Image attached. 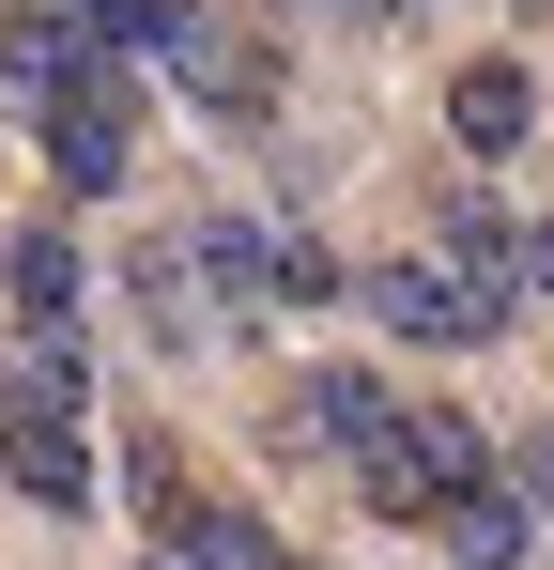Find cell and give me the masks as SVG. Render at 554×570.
Listing matches in <instances>:
<instances>
[{
    "label": "cell",
    "instance_id": "8992f818",
    "mask_svg": "<svg viewBox=\"0 0 554 570\" xmlns=\"http://www.w3.org/2000/svg\"><path fill=\"white\" fill-rule=\"evenodd\" d=\"M0 293H16V324H31V340H62V355H78L92 278H78V247H62V216H16V232H0Z\"/></svg>",
    "mask_w": 554,
    "mask_h": 570
},
{
    "label": "cell",
    "instance_id": "8fae6325",
    "mask_svg": "<svg viewBox=\"0 0 554 570\" xmlns=\"http://www.w3.org/2000/svg\"><path fill=\"white\" fill-rule=\"evenodd\" d=\"M524 62H462V94H447V124H462V155H508V139H524Z\"/></svg>",
    "mask_w": 554,
    "mask_h": 570
},
{
    "label": "cell",
    "instance_id": "30bf717a",
    "mask_svg": "<svg viewBox=\"0 0 554 570\" xmlns=\"http://www.w3.org/2000/svg\"><path fill=\"white\" fill-rule=\"evenodd\" d=\"M432 247H447V263H477V278H524V232L493 216V186H477V170L432 200Z\"/></svg>",
    "mask_w": 554,
    "mask_h": 570
},
{
    "label": "cell",
    "instance_id": "5bb4252c",
    "mask_svg": "<svg viewBox=\"0 0 554 570\" xmlns=\"http://www.w3.org/2000/svg\"><path fill=\"white\" fill-rule=\"evenodd\" d=\"M62 16H78L92 47H123V62H139V47H170V0H62Z\"/></svg>",
    "mask_w": 554,
    "mask_h": 570
},
{
    "label": "cell",
    "instance_id": "ac0fdd59",
    "mask_svg": "<svg viewBox=\"0 0 554 570\" xmlns=\"http://www.w3.org/2000/svg\"><path fill=\"white\" fill-rule=\"evenodd\" d=\"M540 16H554V0H540Z\"/></svg>",
    "mask_w": 554,
    "mask_h": 570
},
{
    "label": "cell",
    "instance_id": "ba28073f",
    "mask_svg": "<svg viewBox=\"0 0 554 570\" xmlns=\"http://www.w3.org/2000/svg\"><path fill=\"white\" fill-rule=\"evenodd\" d=\"M369 416H385V385H355V371H293L263 432L293 448V463H355V432H369Z\"/></svg>",
    "mask_w": 554,
    "mask_h": 570
},
{
    "label": "cell",
    "instance_id": "2e32d148",
    "mask_svg": "<svg viewBox=\"0 0 554 570\" xmlns=\"http://www.w3.org/2000/svg\"><path fill=\"white\" fill-rule=\"evenodd\" d=\"M524 278H540V293H554V232H524Z\"/></svg>",
    "mask_w": 554,
    "mask_h": 570
},
{
    "label": "cell",
    "instance_id": "7a4b0ae2",
    "mask_svg": "<svg viewBox=\"0 0 554 570\" xmlns=\"http://www.w3.org/2000/svg\"><path fill=\"white\" fill-rule=\"evenodd\" d=\"M462 478H493V448H477L462 401H385V416L355 432V493L385 509V524H432Z\"/></svg>",
    "mask_w": 554,
    "mask_h": 570
},
{
    "label": "cell",
    "instance_id": "9a60e30c",
    "mask_svg": "<svg viewBox=\"0 0 554 570\" xmlns=\"http://www.w3.org/2000/svg\"><path fill=\"white\" fill-rule=\"evenodd\" d=\"M524 509H554V432H524Z\"/></svg>",
    "mask_w": 554,
    "mask_h": 570
},
{
    "label": "cell",
    "instance_id": "52a82bcc",
    "mask_svg": "<svg viewBox=\"0 0 554 570\" xmlns=\"http://www.w3.org/2000/svg\"><path fill=\"white\" fill-rule=\"evenodd\" d=\"M185 263H200V293H216L231 324H247V308H293V232H263V216H200Z\"/></svg>",
    "mask_w": 554,
    "mask_h": 570
},
{
    "label": "cell",
    "instance_id": "277c9868",
    "mask_svg": "<svg viewBox=\"0 0 554 570\" xmlns=\"http://www.w3.org/2000/svg\"><path fill=\"white\" fill-rule=\"evenodd\" d=\"M355 293H369L385 340H432V355H477V340L508 324V278H477V263H447V247H432V263H385V278H355Z\"/></svg>",
    "mask_w": 554,
    "mask_h": 570
},
{
    "label": "cell",
    "instance_id": "5b68a950",
    "mask_svg": "<svg viewBox=\"0 0 554 570\" xmlns=\"http://www.w3.org/2000/svg\"><path fill=\"white\" fill-rule=\"evenodd\" d=\"M155 62H170V78L216 108V124H263V108H277V62L231 31V16H185V0H170V47H155Z\"/></svg>",
    "mask_w": 554,
    "mask_h": 570
},
{
    "label": "cell",
    "instance_id": "e0dca14e",
    "mask_svg": "<svg viewBox=\"0 0 554 570\" xmlns=\"http://www.w3.org/2000/svg\"><path fill=\"white\" fill-rule=\"evenodd\" d=\"M139 570H200V556H185V540H170V556H139Z\"/></svg>",
    "mask_w": 554,
    "mask_h": 570
},
{
    "label": "cell",
    "instance_id": "4fadbf2b",
    "mask_svg": "<svg viewBox=\"0 0 554 570\" xmlns=\"http://www.w3.org/2000/svg\"><path fill=\"white\" fill-rule=\"evenodd\" d=\"M139 324H155V355L200 340V263H185V232H170V247H139Z\"/></svg>",
    "mask_w": 554,
    "mask_h": 570
},
{
    "label": "cell",
    "instance_id": "3957f363",
    "mask_svg": "<svg viewBox=\"0 0 554 570\" xmlns=\"http://www.w3.org/2000/svg\"><path fill=\"white\" fill-rule=\"evenodd\" d=\"M31 139H47L62 200H108V186H123V170H139V94H123V47H78V62H62V94L31 108Z\"/></svg>",
    "mask_w": 554,
    "mask_h": 570
},
{
    "label": "cell",
    "instance_id": "7c38bea8",
    "mask_svg": "<svg viewBox=\"0 0 554 570\" xmlns=\"http://www.w3.org/2000/svg\"><path fill=\"white\" fill-rule=\"evenodd\" d=\"M170 540H185L200 570H308L277 524H247V509H170Z\"/></svg>",
    "mask_w": 554,
    "mask_h": 570
},
{
    "label": "cell",
    "instance_id": "9c48e42d",
    "mask_svg": "<svg viewBox=\"0 0 554 570\" xmlns=\"http://www.w3.org/2000/svg\"><path fill=\"white\" fill-rule=\"evenodd\" d=\"M432 540H447L462 570H524V556H540V509H524V493H493V478H462L447 509H432Z\"/></svg>",
    "mask_w": 554,
    "mask_h": 570
},
{
    "label": "cell",
    "instance_id": "6da1fadb",
    "mask_svg": "<svg viewBox=\"0 0 554 570\" xmlns=\"http://www.w3.org/2000/svg\"><path fill=\"white\" fill-rule=\"evenodd\" d=\"M0 478L31 493V509H92V401H78V355L62 340H31L16 371H0Z\"/></svg>",
    "mask_w": 554,
    "mask_h": 570
}]
</instances>
